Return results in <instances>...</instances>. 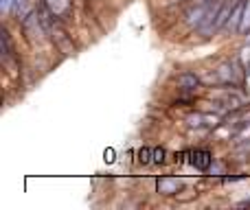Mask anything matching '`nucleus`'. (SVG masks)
<instances>
[{
  "label": "nucleus",
  "instance_id": "obj_11",
  "mask_svg": "<svg viewBox=\"0 0 250 210\" xmlns=\"http://www.w3.org/2000/svg\"><path fill=\"white\" fill-rule=\"evenodd\" d=\"M112 160H114V151L108 149V151H105V162H112Z\"/></svg>",
  "mask_w": 250,
  "mask_h": 210
},
{
  "label": "nucleus",
  "instance_id": "obj_9",
  "mask_svg": "<svg viewBox=\"0 0 250 210\" xmlns=\"http://www.w3.org/2000/svg\"><path fill=\"white\" fill-rule=\"evenodd\" d=\"M165 155H167L165 147H158V149H154V164H163L165 162Z\"/></svg>",
  "mask_w": 250,
  "mask_h": 210
},
{
  "label": "nucleus",
  "instance_id": "obj_1",
  "mask_svg": "<svg viewBox=\"0 0 250 210\" xmlns=\"http://www.w3.org/2000/svg\"><path fill=\"white\" fill-rule=\"evenodd\" d=\"M182 184H185V182H182L180 177L165 175L156 182V191H158V195H163V197H176L182 191Z\"/></svg>",
  "mask_w": 250,
  "mask_h": 210
},
{
  "label": "nucleus",
  "instance_id": "obj_2",
  "mask_svg": "<svg viewBox=\"0 0 250 210\" xmlns=\"http://www.w3.org/2000/svg\"><path fill=\"white\" fill-rule=\"evenodd\" d=\"M176 86H178V90H182V92H195L200 86H202V79H200L195 73L185 70V73H180L176 77Z\"/></svg>",
  "mask_w": 250,
  "mask_h": 210
},
{
  "label": "nucleus",
  "instance_id": "obj_8",
  "mask_svg": "<svg viewBox=\"0 0 250 210\" xmlns=\"http://www.w3.org/2000/svg\"><path fill=\"white\" fill-rule=\"evenodd\" d=\"M220 125H222V116H220V114H211V112H204V127L217 129Z\"/></svg>",
  "mask_w": 250,
  "mask_h": 210
},
{
  "label": "nucleus",
  "instance_id": "obj_3",
  "mask_svg": "<svg viewBox=\"0 0 250 210\" xmlns=\"http://www.w3.org/2000/svg\"><path fill=\"white\" fill-rule=\"evenodd\" d=\"M42 4L48 9L53 18H62L70 9V0H42Z\"/></svg>",
  "mask_w": 250,
  "mask_h": 210
},
{
  "label": "nucleus",
  "instance_id": "obj_4",
  "mask_svg": "<svg viewBox=\"0 0 250 210\" xmlns=\"http://www.w3.org/2000/svg\"><path fill=\"white\" fill-rule=\"evenodd\" d=\"M193 167L195 169H200V171H208V167H211L215 160H213V153L211 151H207V149H200V151H195L193 153Z\"/></svg>",
  "mask_w": 250,
  "mask_h": 210
},
{
  "label": "nucleus",
  "instance_id": "obj_5",
  "mask_svg": "<svg viewBox=\"0 0 250 210\" xmlns=\"http://www.w3.org/2000/svg\"><path fill=\"white\" fill-rule=\"evenodd\" d=\"M187 125L191 129H202L204 127V112H191L187 116Z\"/></svg>",
  "mask_w": 250,
  "mask_h": 210
},
{
  "label": "nucleus",
  "instance_id": "obj_10",
  "mask_svg": "<svg viewBox=\"0 0 250 210\" xmlns=\"http://www.w3.org/2000/svg\"><path fill=\"white\" fill-rule=\"evenodd\" d=\"M13 4H16V0H0V9H2L4 13L13 11Z\"/></svg>",
  "mask_w": 250,
  "mask_h": 210
},
{
  "label": "nucleus",
  "instance_id": "obj_6",
  "mask_svg": "<svg viewBox=\"0 0 250 210\" xmlns=\"http://www.w3.org/2000/svg\"><path fill=\"white\" fill-rule=\"evenodd\" d=\"M250 33V0H244V18H242V26H239V35Z\"/></svg>",
  "mask_w": 250,
  "mask_h": 210
},
{
  "label": "nucleus",
  "instance_id": "obj_7",
  "mask_svg": "<svg viewBox=\"0 0 250 210\" xmlns=\"http://www.w3.org/2000/svg\"><path fill=\"white\" fill-rule=\"evenodd\" d=\"M136 155H138V164L154 162V149H149V147H141V149L136 151Z\"/></svg>",
  "mask_w": 250,
  "mask_h": 210
}]
</instances>
